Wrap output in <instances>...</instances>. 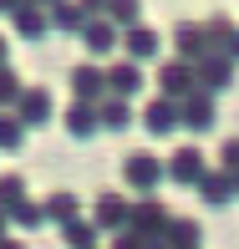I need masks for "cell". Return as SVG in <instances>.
Masks as SVG:
<instances>
[{
  "label": "cell",
  "instance_id": "1",
  "mask_svg": "<svg viewBox=\"0 0 239 249\" xmlns=\"http://www.w3.org/2000/svg\"><path fill=\"white\" fill-rule=\"evenodd\" d=\"M193 82H199V92H229V87H234V61H229V56H199V61H193Z\"/></svg>",
  "mask_w": 239,
  "mask_h": 249
},
{
  "label": "cell",
  "instance_id": "2",
  "mask_svg": "<svg viewBox=\"0 0 239 249\" xmlns=\"http://www.w3.org/2000/svg\"><path fill=\"white\" fill-rule=\"evenodd\" d=\"M214 117H219V107H214L209 92H188L178 102V127H188V132H209Z\"/></svg>",
  "mask_w": 239,
  "mask_h": 249
},
{
  "label": "cell",
  "instance_id": "3",
  "mask_svg": "<svg viewBox=\"0 0 239 249\" xmlns=\"http://www.w3.org/2000/svg\"><path fill=\"white\" fill-rule=\"evenodd\" d=\"M168 224H173V213H163L153 198L138 203V209H128V229L138 234V239H163V234H168Z\"/></svg>",
  "mask_w": 239,
  "mask_h": 249
},
{
  "label": "cell",
  "instance_id": "4",
  "mask_svg": "<svg viewBox=\"0 0 239 249\" xmlns=\"http://www.w3.org/2000/svg\"><path fill=\"white\" fill-rule=\"evenodd\" d=\"M122 173H128V183L138 188V194H153V188L163 183V163H158L153 153H132L128 163H122Z\"/></svg>",
  "mask_w": 239,
  "mask_h": 249
},
{
  "label": "cell",
  "instance_id": "5",
  "mask_svg": "<svg viewBox=\"0 0 239 249\" xmlns=\"http://www.w3.org/2000/svg\"><path fill=\"white\" fill-rule=\"evenodd\" d=\"M16 122H20V127H41V122H51V97L41 92V87H20V97H16Z\"/></svg>",
  "mask_w": 239,
  "mask_h": 249
},
{
  "label": "cell",
  "instance_id": "6",
  "mask_svg": "<svg viewBox=\"0 0 239 249\" xmlns=\"http://www.w3.org/2000/svg\"><path fill=\"white\" fill-rule=\"evenodd\" d=\"M158 87H163V97H173V102H184L188 92H199V82H193V66L188 61H163V71H158Z\"/></svg>",
  "mask_w": 239,
  "mask_h": 249
},
{
  "label": "cell",
  "instance_id": "7",
  "mask_svg": "<svg viewBox=\"0 0 239 249\" xmlns=\"http://www.w3.org/2000/svg\"><path fill=\"white\" fill-rule=\"evenodd\" d=\"M193 188H199V198L209 203V209H224V203H234V178L224 173V168H214V173L203 168V178H199Z\"/></svg>",
  "mask_w": 239,
  "mask_h": 249
},
{
  "label": "cell",
  "instance_id": "8",
  "mask_svg": "<svg viewBox=\"0 0 239 249\" xmlns=\"http://www.w3.org/2000/svg\"><path fill=\"white\" fill-rule=\"evenodd\" d=\"M173 51H178V61H199V56H209V46H203V26L199 20H178L173 26Z\"/></svg>",
  "mask_w": 239,
  "mask_h": 249
},
{
  "label": "cell",
  "instance_id": "9",
  "mask_svg": "<svg viewBox=\"0 0 239 249\" xmlns=\"http://www.w3.org/2000/svg\"><path fill=\"white\" fill-rule=\"evenodd\" d=\"M117 46L128 51V61H147V56H158V46H163V41H158L153 26H128V31L117 36Z\"/></svg>",
  "mask_w": 239,
  "mask_h": 249
},
{
  "label": "cell",
  "instance_id": "10",
  "mask_svg": "<svg viewBox=\"0 0 239 249\" xmlns=\"http://www.w3.org/2000/svg\"><path fill=\"white\" fill-rule=\"evenodd\" d=\"M10 20H16V36H20V41H41V36L51 31V16H46L41 5H26V0L10 10Z\"/></svg>",
  "mask_w": 239,
  "mask_h": 249
},
{
  "label": "cell",
  "instance_id": "11",
  "mask_svg": "<svg viewBox=\"0 0 239 249\" xmlns=\"http://www.w3.org/2000/svg\"><path fill=\"white\" fill-rule=\"evenodd\" d=\"M132 92H143V71H138V61H117V66H107V97H122V102H128Z\"/></svg>",
  "mask_w": 239,
  "mask_h": 249
},
{
  "label": "cell",
  "instance_id": "12",
  "mask_svg": "<svg viewBox=\"0 0 239 249\" xmlns=\"http://www.w3.org/2000/svg\"><path fill=\"white\" fill-rule=\"evenodd\" d=\"M76 36H82V46L92 51V56H112V46H117V26H112V20H102V16L87 20Z\"/></svg>",
  "mask_w": 239,
  "mask_h": 249
},
{
  "label": "cell",
  "instance_id": "13",
  "mask_svg": "<svg viewBox=\"0 0 239 249\" xmlns=\"http://www.w3.org/2000/svg\"><path fill=\"white\" fill-rule=\"evenodd\" d=\"M173 183H199L203 178V153L199 148H178L173 158H168V168H163Z\"/></svg>",
  "mask_w": 239,
  "mask_h": 249
},
{
  "label": "cell",
  "instance_id": "14",
  "mask_svg": "<svg viewBox=\"0 0 239 249\" xmlns=\"http://www.w3.org/2000/svg\"><path fill=\"white\" fill-rule=\"evenodd\" d=\"M72 87H76V97H82V102H92V107H97V102L107 97V71H102V66H76V71H72Z\"/></svg>",
  "mask_w": 239,
  "mask_h": 249
},
{
  "label": "cell",
  "instance_id": "15",
  "mask_svg": "<svg viewBox=\"0 0 239 249\" xmlns=\"http://www.w3.org/2000/svg\"><path fill=\"white\" fill-rule=\"evenodd\" d=\"M234 20L229 16H209V20H203V46H209L214 56H224V51H229V41H234Z\"/></svg>",
  "mask_w": 239,
  "mask_h": 249
},
{
  "label": "cell",
  "instance_id": "16",
  "mask_svg": "<svg viewBox=\"0 0 239 249\" xmlns=\"http://www.w3.org/2000/svg\"><path fill=\"white\" fill-rule=\"evenodd\" d=\"M143 122H147V132H158V138H163V132H173V127H178V102H173V97H158L153 107H147Z\"/></svg>",
  "mask_w": 239,
  "mask_h": 249
},
{
  "label": "cell",
  "instance_id": "17",
  "mask_svg": "<svg viewBox=\"0 0 239 249\" xmlns=\"http://www.w3.org/2000/svg\"><path fill=\"white\" fill-rule=\"evenodd\" d=\"M102 20H112V26H143V0H107V10H102Z\"/></svg>",
  "mask_w": 239,
  "mask_h": 249
},
{
  "label": "cell",
  "instance_id": "18",
  "mask_svg": "<svg viewBox=\"0 0 239 249\" xmlns=\"http://www.w3.org/2000/svg\"><path fill=\"white\" fill-rule=\"evenodd\" d=\"M66 127H72V138H92V132L102 127V122H97V107H92V102H76V107L66 112Z\"/></svg>",
  "mask_w": 239,
  "mask_h": 249
},
{
  "label": "cell",
  "instance_id": "19",
  "mask_svg": "<svg viewBox=\"0 0 239 249\" xmlns=\"http://www.w3.org/2000/svg\"><path fill=\"white\" fill-rule=\"evenodd\" d=\"M97 122H102V127H112V132H122V127L132 122V107H128L122 97H102V112H97Z\"/></svg>",
  "mask_w": 239,
  "mask_h": 249
},
{
  "label": "cell",
  "instance_id": "20",
  "mask_svg": "<svg viewBox=\"0 0 239 249\" xmlns=\"http://www.w3.org/2000/svg\"><path fill=\"white\" fill-rule=\"evenodd\" d=\"M163 244L168 249H199V224H193V219H173L168 234H163Z\"/></svg>",
  "mask_w": 239,
  "mask_h": 249
},
{
  "label": "cell",
  "instance_id": "21",
  "mask_svg": "<svg viewBox=\"0 0 239 249\" xmlns=\"http://www.w3.org/2000/svg\"><path fill=\"white\" fill-rule=\"evenodd\" d=\"M46 16H51V26H56V31H82V26H87V16L76 10V0H56Z\"/></svg>",
  "mask_w": 239,
  "mask_h": 249
},
{
  "label": "cell",
  "instance_id": "22",
  "mask_svg": "<svg viewBox=\"0 0 239 249\" xmlns=\"http://www.w3.org/2000/svg\"><path fill=\"white\" fill-rule=\"evenodd\" d=\"M97 224H102V229H122V224H128V203H122L117 194H107L97 203Z\"/></svg>",
  "mask_w": 239,
  "mask_h": 249
},
{
  "label": "cell",
  "instance_id": "23",
  "mask_svg": "<svg viewBox=\"0 0 239 249\" xmlns=\"http://www.w3.org/2000/svg\"><path fill=\"white\" fill-rule=\"evenodd\" d=\"M41 219L72 224V219H76V198H72V194H56V198H46V203H41Z\"/></svg>",
  "mask_w": 239,
  "mask_h": 249
},
{
  "label": "cell",
  "instance_id": "24",
  "mask_svg": "<svg viewBox=\"0 0 239 249\" xmlns=\"http://www.w3.org/2000/svg\"><path fill=\"white\" fill-rule=\"evenodd\" d=\"M61 234H66V244H72V249H92V239H97V229H92V224H82V219L61 224Z\"/></svg>",
  "mask_w": 239,
  "mask_h": 249
},
{
  "label": "cell",
  "instance_id": "25",
  "mask_svg": "<svg viewBox=\"0 0 239 249\" xmlns=\"http://www.w3.org/2000/svg\"><path fill=\"white\" fill-rule=\"evenodd\" d=\"M26 203V188H20V178H0V213L20 209Z\"/></svg>",
  "mask_w": 239,
  "mask_h": 249
},
{
  "label": "cell",
  "instance_id": "26",
  "mask_svg": "<svg viewBox=\"0 0 239 249\" xmlns=\"http://www.w3.org/2000/svg\"><path fill=\"white\" fill-rule=\"evenodd\" d=\"M20 132H26V127H20L16 117H0V148H20V142H26Z\"/></svg>",
  "mask_w": 239,
  "mask_h": 249
},
{
  "label": "cell",
  "instance_id": "27",
  "mask_svg": "<svg viewBox=\"0 0 239 249\" xmlns=\"http://www.w3.org/2000/svg\"><path fill=\"white\" fill-rule=\"evenodd\" d=\"M16 97H20L16 71H10V66H0V102H5V107H16Z\"/></svg>",
  "mask_w": 239,
  "mask_h": 249
},
{
  "label": "cell",
  "instance_id": "28",
  "mask_svg": "<svg viewBox=\"0 0 239 249\" xmlns=\"http://www.w3.org/2000/svg\"><path fill=\"white\" fill-rule=\"evenodd\" d=\"M219 168H224V173H239V138H224V148H219Z\"/></svg>",
  "mask_w": 239,
  "mask_h": 249
},
{
  "label": "cell",
  "instance_id": "29",
  "mask_svg": "<svg viewBox=\"0 0 239 249\" xmlns=\"http://www.w3.org/2000/svg\"><path fill=\"white\" fill-rule=\"evenodd\" d=\"M10 213H16V224H26V229L46 224V219H41V203H20V209H10Z\"/></svg>",
  "mask_w": 239,
  "mask_h": 249
},
{
  "label": "cell",
  "instance_id": "30",
  "mask_svg": "<svg viewBox=\"0 0 239 249\" xmlns=\"http://www.w3.org/2000/svg\"><path fill=\"white\" fill-rule=\"evenodd\" d=\"M76 10H82V16H87V20H97V16H102V10H107V0H76Z\"/></svg>",
  "mask_w": 239,
  "mask_h": 249
},
{
  "label": "cell",
  "instance_id": "31",
  "mask_svg": "<svg viewBox=\"0 0 239 249\" xmlns=\"http://www.w3.org/2000/svg\"><path fill=\"white\" fill-rule=\"evenodd\" d=\"M224 56H229V61L239 66V31H234V41H229V51H224Z\"/></svg>",
  "mask_w": 239,
  "mask_h": 249
},
{
  "label": "cell",
  "instance_id": "32",
  "mask_svg": "<svg viewBox=\"0 0 239 249\" xmlns=\"http://www.w3.org/2000/svg\"><path fill=\"white\" fill-rule=\"evenodd\" d=\"M20 5V0H0V16H10V10H16Z\"/></svg>",
  "mask_w": 239,
  "mask_h": 249
},
{
  "label": "cell",
  "instance_id": "33",
  "mask_svg": "<svg viewBox=\"0 0 239 249\" xmlns=\"http://www.w3.org/2000/svg\"><path fill=\"white\" fill-rule=\"evenodd\" d=\"M26 5H41V10H51V5H56V0H26Z\"/></svg>",
  "mask_w": 239,
  "mask_h": 249
},
{
  "label": "cell",
  "instance_id": "34",
  "mask_svg": "<svg viewBox=\"0 0 239 249\" xmlns=\"http://www.w3.org/2000/svg\"><path fill=\"white\" fill-rule=\"evenodd\" d=\"M0 66H5V36H0Z\"/></svg>",
  "mask_w": 239,
  "mask_h": 249
},
{
  "label": "cell",
  "instance_id": "35",
  "mask_svg": "<svg viewBox=\"0 0 239 249\" xmlns=\"http://www.w3.org/2000/svg\"><path fill=\"white\" fill-rule=\"evenodd\" d=\"M229 178H234V198H239V173H229Z\"/></svg>",
  "mask_w": 239,
  "mask_h": 249
},
{
  "label": "cell",
  "instance_id": "36",
  "mask_svg": "<svg viewBox=\"0 0 239 249\" xmlns=\"http://www.w3.org/2000/svg\"><path fill=\"white\" fill-rule=\"evenodd\" d=\"M0 234H5V213H0Z\"/></svg>",
  "mask_w": 239,
  "mask_h": 249
},
{
  "label": "cell",
  "instance_id": "37",
  "mask_svg": "<svg viewBox=\"0 0 239 249\" xmlns=\"http://www.w3.org/2000/svg\"><path fill=\"white\" fill-rule=\"evenodd\" d=\"M0 249H20V244H0Z\"/></svg>",
  "mask_w": 239,
  "mask_h": 249
}]
</instances>
